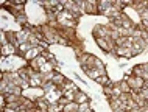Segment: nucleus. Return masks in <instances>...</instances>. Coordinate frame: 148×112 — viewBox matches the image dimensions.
<instances>
[{
    "label": "nucleus",
    "instance_id": "f257e3e1",
    "mask_svg": "<svg viewBox=\"0 0 148 112\" xmlns=\"http://www.w3.org/2000/svg\"><path fill=\"white\" fill-rule=\"evenodd\" d=\"M17 55V47L13 45V44H6V45L2 47V56L6 58V56H14Z\"/></svg>",
    "mask_w": 148,
    "mask_h": 112
},
{
    "label": "nucleus",
    "instance_id": "f03ea898",
    "mask_svg": "<svg viewBox=\"0 0 148 112\" xmlns=\"http://www.w3.org/2000/svg\"><path fill=\"white\" fill-rule=\"evenodd\" d=\"M30 31L28 30H21V31H17V42H19V45L21 44H27L28 42V39H30Z\"/></svg>",
    "mask_w": 148,
    "mask_h": 112
},
{
    "label": "nucleus",
    "instance_id": "9d476101",
    "mask_svg": "<svg viewBox=\"0 0 148 112\" xmlns=\"http://www.w3.org/2000/svg\"><path fill=\"white\" fill-rule=\"evenodd\" d=\"M112 89H114V83H109L108 86L103 87V92H105V95H108V97H111V95H112Z\"/></svg>",
    "mask_w": 148,
    "mask_h": 112
},
{
    "label": "nucleus",
    "instance_id": "20e7f679",
    "mask_svg": "<svg viewBox=\"0 0 148 112\" xmlns=\"http://www.w3.org/2000/svg\"><path fill=\"white\" fill-rule=\"evenodd\" d=\"M75 103H78V104H84V103H87V95L84 94V92L78 90L77 94H75Z\"/></svg>",
    "mask_w": 148,
    "mask_h": 112
},
{
    "label": "nucleus",
    "instance_id": "ddd939ff",
    "mask_svg": "<svg viewBox=\"0 0 148 112\" xmlns=\"http://www.w3.org/2000/svg\"><path fill=\"white\" fill-rule=\"evenodd\" d=\"M143 109H140V107H134L133 111H130V112H142Z\"/></svg>",
    "mask_w": 148,
    "mask_h": 112
},
{
    "label": "nucleus",
    "instance_id": "39448f33",
    "mask_svg": "<svg viewBox=\"0 0 148 112\" xmlns=\"http://www.w3.org/2000/svg\"><path fill=\"white\" fill-rule=\"evenodd\" d=\"M95 41H97V45H98V47H100V48H101L103 51H106V53H109V51H111V48H109V44H108L106 39L97 38Z\"/></svg>",
    "mask_w": 148,
    "mask_h": 112
},
{
    "label": "nucleus",
    "instance_id": "423d86ee",
    "mask_svg": "<svg viewBox=\"0 0 148 112\" xmlns=\"http://www.w3.org/2000/svg\"><path fill=\"white\" fill-rule=\"evenodd\" d=\"M78 111H79V104H78V103H75V101L66 104V106H64V109H62V112H78Z\"/></svg>",
    "mask_w": 148,
    "mask_h": 112
},
{
    "label": "nucleus",
    "instance_id": "1a4fd4ad",
    "mask_svg": "<svg viewBox=\"0 0 148 112\" xmlns=\"http://www.w3.org/2000/svg\"><path fill=\"white\" fill-rule=\"evenodd\" d=\"M95 81H97V84H100V86H108V84H109L111 81H109V76H108V75H101V76H98L97 79H95Z\"/></svg>",
    "mask_w": 148,
    "mask_h": 112
},
{
    "label": "nucleus",
    "instance_id": "0eeeda50",
    "mask_svg": "<svg viewBox=\"0 0 148 112\" xmlns=\"http://www.w3.org/2000/svg\"><path fill=\"white\" fill-rule=\"evenodd\" d=\"M117 86L120 87V90H122V94H130L131 92V87H130V84H128L125 79L123 81H120V83H117Z\"/></svg>",
    "mask_w": 148,
    "mask_h": 112
},
{
    "label": "nucleus",
    "instance_id": "6e6552de",
    "mask_svg": "<svg viewBox=\"0 0 148 112\" xmlns=\"http://www.w3.org/2000/svg\"><path fill=\"white\" fill-rule=\"evenodd\" d=\"M66 81H67L66 76H64V75H59V73H56V75H55V78H53V84H55V86H62Z\"/></svg>",
    "mask_w": 148,
    "mask_h": 112
},
{
    "label": "nucleus",
    "instance_id": "7ed1b4c3",
    "mask_svg": "<svg viewBox=\"0 0 148 112\" xmlns=\"http://www.w3.org/2000/svg\"><path fill=\"white\" fill-rule=\"evenodd\" d=\"M114 53L117 55V56H125V58H131V56H133L131 48H126V47H117V45H115Z\"/></svg>",
    "mask_w": 148,
    "mask_h": 112
},
{
    "label": "nucleus",
    "instance_id": "f8f14e48",
    "mask_svg": "<svg viewBox=\"0 0 148 112\" xmlns=\"http://www.w3.org/2000/svg\"><path fill=\"white\" fill-rule=\"evenodd\" d=\"M84 111H89V103H84V104H79V111H78V112H84Z\"/></svg>",
    "mask_w": 148,
    "mask_h": 112
},
{
    "label": "nucleus",
    "instance_id": "9b49d317",
    "mask_svg": "<svg viewBox=\"0 0 148 112\" xmlns=\"http://www.w3.org/2000/svg\"><path fill=\"white\" fill-rule=\"evenodd\" d=\"M16 19H17V22H21V23H27V17H25V14H19Z\"/></svg>",
    "mask_w": 148,
    "mask_h": 112
}]
</instances>
